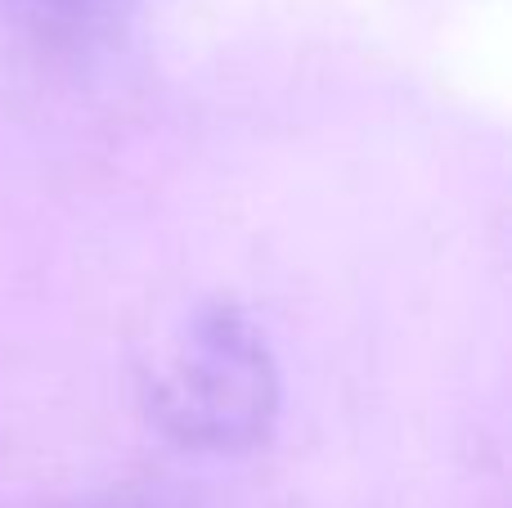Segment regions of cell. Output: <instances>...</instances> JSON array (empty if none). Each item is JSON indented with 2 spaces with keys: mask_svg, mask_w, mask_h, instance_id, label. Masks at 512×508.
I'll return each instance as SVG.
<instances>
[{
  "mask_svg": "<svg viewBox=\"0 0 512 508\" xmlns=\"http://www.w3.org/2000/svg\"><path fill=\"white\" fill-rule=\"evenodd\" d=\"M23 32L50 45H77L99 36L126 0H0Z\"/></svg>",
  "mask_w": 512,
  "mask_h": 508,
  "instance_id": "cell-1",
  "label": "cell"
}]
</instances>
